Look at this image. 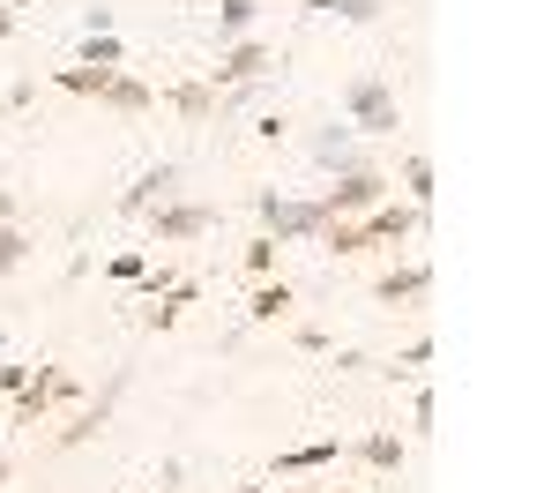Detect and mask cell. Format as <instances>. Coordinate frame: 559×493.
<instances>
[{
  "label": "cell",
  "mask_w": 559,
  "mask_h": 493,
  "mask_svg": "<svg viewBox=\"0 0 559 493\" xmlns=\"http://www.w3.org/2000/svg\"><path fill=\"white\" fill-rule=\"evenodd\" d=\"M418 232H426V210H411V202H395V195H388L381 210H366V218L321 224V247H329V255H344V262H366V255H403Z\"/></svg>",
  "instance_id": "1"
},
{
  "label": "cell",
  "mask_w": 559,
  "mask_h": 493,
  "mask_svg": "<svg viewBox=\"0 0 559 493\" xmlns=\"http://www.w3.org/2000/svg\"><path fill=\"white\" fill-rule=\"evenodd\" d=\"M52 90H68V97H90V105H112V113H128V120H142V113H157V90L142 83V75H128V68H52Z\"/></svg>",
  "instance_id": "2"
},
{
  "label": "cell",
  "mask_w": 559,
  "mask_h": 493,
  "mask_svg": "<svg viewBox=\"0 0 559 493\" xmlns=\"http://www.w3.org/2000/svg\"><path fill=\"white\" fill-rule=\"evenodd\" d=\"M68 403H83V382H75L60 359H38V366H31V382L8 397V426H15V434H38L45 419H52V411H68Z\"/></svg>",
  "instance_id": "3"
},
{
  "label": "cell",
  "mask_w": 559,
  "mask_h": 493,
  "mask_svg": "<svg viewBox=\"0 0 559 493\" xmlns=\"http://www.w3.org/2000/svg\"><path fill=\"white\" fill-rule=\"evenodd\" d=\"M388 195H395V179L388 165H366V173H336L313 202H321V224H344V218H366V210H381Z\"/></svg>",
  "instance_id": "4"
},
{
  "label": "cell",
  "mask_w": 559,
  "mask_h": 493,
  "mask_svg": "<svg viewBox=\"0 0 559 493\" xmlns=\"http://www.w3.org/2000/svg\"><path fill=\"white\" fill-rule=\"evenodd\" d=\"M120 397H128V366H112L97 397H83V403H68V411H60V426H52V448H83V442H97V434L112 426Z\"/></svg>",
  "instance_id": "5"
},
{
  "label": "cell",
  "mask_w": 559,
  "mask_h": 493,
  "mask_svg": "<svg viewBox=\"0 0 559 493\" xmlns=\"http://www.w3.org/2000/svg\"><path fill=\"white\" fill-rule=\"evenodd\" d=\"M254 218H261V232H269L276 247L321 239V202H313V195H276V187H261V195H254Z\"/></svg>",
  "instance_id": "6"
},
{
  "label": "cell",
  "mask_w": 559,
  "mask_h": 493,
  "mask_svg": "<svg viewBox=\"0 0 559 493\" xmlns=\"http://www.w3.org/2000/svg\"><path fill=\"white\" fill-rule=\"evenodd\" d=\"M344 120L358 134H395V128H403L395 83H388V75H350V83H344Z\"/></svg>",
  "instance_id": "7"
},
{
  "label": "cell",
  "mask_w": 559,
  "mask_h": 493,
  "mask_svg": "<svg viewBox=\"0 0 559 493\" xmlns=\"http://www.w3.org/2000/svg\"><path fill=\"white\" fill-rule=\"evenodd\" d=\"M224 224V202H187L173 195L165 210H150V247H187V239H210Z\"/></svg>",
  "instance_id": "8"
},
{
  "label": "cell",
  "mask_w": 559,
  "mask_h": 493,
  "mask_svg": "<svg viewBox=\"0 0 559 493\" xmlns=\"http://www.w3.org/2000/svg\"><path fill=\"white\" fill-rule=\"evenodd\" d=\"M261 68H276V45L269 38H231V45H216V60H210L202 83L210 90H254Z\"/></svg>",
  "instance_id": "9"
},
{
  "label": "cell",
  "mask_w": 559,
  "mask_h": 493,
  "mask_svg": "<svg viewBox=\"0 0 559 493\" xmlns=\"http://www.w3.org/2000/svg\"><path fill=\"white\" fill-rule=\"evenodd\" d=\"M336 463H350V442L344 434H321V442L284 448V456L269 463V479H313V471H336Z\"/></svg>",
  "instance_id": "10"
},
{
  "label": "cell",
  "mask_w": 559,
  "mask_h": 493,
  "mask_svg": "<svg viewBox=\"0 0 559 493\" xmlns=\"http://www.w3.org/2000/svg\"><path fill=\"white\" fill-rule=\"evenodd\" d=\"M426 292H432V262H426V255L388 262L381 277H373V300H381V307H411V300H426Z\"/></svg>",
  "instance_id": "11"
},
{
  "label": "cell",
  "mask_w": 559,
  "mask_h": 493,
  "mask_svg": "<svg viewBox=\"0 0 559 493\" xmlns=\"http://www.w3.org/2000/svg\"><path fill=\"white\" fill-rule=\"evenodd\" d=\"M173 195H179V165H150V173L120 195V218H150V210H165Z\"/></svg>",
  "instance_id": "12"
},
{
  "label": "cell",
  "mask_w": 559,
  "mask_h": 493,
  "mask_svg": "<svg viewBox=\"0 0 559 493\" xmlns=\"http://www.w3.org/2000/svg\"><path fill=\"white\" fill-rule=\"evenodd\" d=\"M292 314H299V292H292L284 277H261L254 292H247V321H254V329H284Z\"/></svg>",
  "instance_id": "13"
},
{
  "label": "cell",
  "mask_w": 559,
  "mask_h": 493,
  "mask_svg": "<svg viewBox=\"0 0 559 493\" xmlns=\"http://www.w3.org/2000/svg\"><path fill=\"white\" fill-rule=\"evenodd\" d=\"M313 165H321V173H366V165H381V157L358 150L350 128H329V134H313Z\"/></svg>",
  "instance_id": "14"
},
{
  "label": "cell",
  "mask_w": 559,
  "mask_h": 493,
  "mask_svg": "<svg viewBox=\"0 0 559 493\" xmlns=\"http://www.w3.org/2000/svg\"><path fill=\"white\" fill-rule=\"evenodd\" d=\"M194 300H202V284H194V277H179L173 292H157V300H142V329H157V337H165V329H179Z\"/></svg>",
  "instance_id": "15"
},
{
  "label": "cell",
  "mask_w": 559,
  "mask_h": 493,
  "mask_svg": "<svg viewBox=\"0 0 559 493\" xmlns=\"http://www.w3.org/2000/svg\"><path fill=\"white\" fill-rule=\"evenodd\" d=\"M165 105H173L179 120H194V128L231 113V97H224V90H210V83H173V90H165Z\"/></svg>",
  "instance_id": "16"
},
{
  "label": "cell",
  "mask_w": 559,
  "mask_h": 493,
  "mask_svg": "<svg viewBox=\"0 0 559 493\" xmlns=\"http://www.w3.org/2000/svg\"><path fill=\"white\" fill-rule=\"evenodd\" d=\"M350 456H358V463H366L373 479H388V471H403V463H411V442L381 426V434H358V442H350Z\"/></svg>",
  "instance_id": "17"
},
{
  "label": "cell",
  "mask_w": 559,
  "mask_h": 493,
  "mask_svg": "<svg viewBox=\"0 0 559 493\" xmlns=\"http://www.w3.org/2000/svg\"><path fill=\"white\" fill-rule=\"evenodd\" d=\"M254 15H261V0H216V45L254 38Z\"/></svg>",
  "instance_id": "18"
},
{
  "label": "cell",
  "mask_w": 559,
  "mask_h": 493,
  "mask_svg": "<svg viewBox=\"0 0 559 493\" xmlns=\"http://www.w3.org/2000/svg\"><path fill=\"white\" fill-rule=\"evenodd\" d=\"M403 202L432 218V157H426V150H411V157H403Z\"/></svg>",
  "instance_id": "19"
},
{
  "label": "cell",
  "mask_w": 559,
  "mask_h": 493,
  "mask_svg": "<svg viewBox=\"0 0 559 493\" xmlns=\"http://www.w3.org/2000/svg\"><path fill=\"white\" fill-rule=\"evenodd\" d=\"M299 8H313V15H336V23H358V31H373L388 8L381 0H299Z\"/></svg>",
  "instance_id": "20"
},
{
  "label": "cell",
  "mask_w": 559,
  "mask_h": 493,
  "mask_svg": "<svg viewBox=\"0 0 559 493\" xmlns=\"http://www.w3.org/2000/svg\"><path fill=\"white\" fill-rule=\"evenodd\" d=\"M75 60H83V68H128V45L112 38V31H83Z\"/></svg>",
  "instance_id": "21"
},
{
  "label": "cell",
  "mask_w": 559,
  "mask_h": 493,
  "mask_svg": "<svg viewBox=\"0 0 559 493\" xmlns=\"http://www.w3.org/2000/svg\"><path fill=\"white\" fill-rule=\"evenodd\" d=\"M31 255H38V232L31 224H0V277H15Z\"/></svg>",
  "instance_id": "22"
},
{
  "label": "cell",
  "mask_w": 559,
  "mask_h": 493,
  "mask_svg": "<svg viewBox=\"0 0 559 493\" xmlns=\"http://www.w3.org/2000/svg\"><path fill=\"white\" fill-rule=\"evenodd\" d=\"M276 255H284V247H276L269 232H254V239H247V255H239V269L261 284V277H276Z\"/></svg>",
  "instance_id": "23"
},
{
  "label": "cell",
  "mask_w": 559,
  "mask_h": 493,
  "mask_svg": "<svg viewBox=\"0 0 559 493\" xmlns=\"http://www.w3.org/2000/svg\"><path fill=\"white\" fill-rule=\"evenodd\" d=\"M426 359H432V337H411V344L395 352V366H388V374H395V382H426Z\"/></svg>",
  "instance_id": "24"
},
{
  "label": "cell",
  "mask_w": 559,
  "mask_h": 493,
  "mask_svg": "<svg viewBox=\"0 0 559 493\" xmlns=\"http://www.w3.org/2000/svg\"><path fill=\"white\" fill-rule=\"evenodd\" d=\"M142 269H150V247H120V255L105 262V277H112V284H142Z\"/></svg>",
  "instance_id": "25"
},
{
  "label": "cell",
  "mask_w": 559,
  "mask_h": 493,
  "mask_svg": "<svg viewBox=\"0 0 559 493\" xmlns=\"http://www.w3.org/2000/svg\"><path fill=\"white\" fill-rule=\"evenodd\" d=\"M292 344H299V352H329V359H336V337L313 329V321H292Z\"/></svg>",
  "instance_id": "26"
},
{
  "label": "cell",
  "mask_w": 559,
  "mask_h": 493,
  "mask_svg": "<svg viewBox=\"0 0 559 493\" xmlns=\"http://www.w3.org/2000/svg\"><path fill=\"white\" fill-rule=\"evenodd\" d=\"M31 366H38V359H0V397H15V389L31 382Z\"/></svg>",
  "instance_id": "27"
},
{
  "label": "cell",
  "mask_w": 559,
  "mask_h": 493,
  "mask_svg": "<svg viewBox=\"0 0 559 493\" xmlns=\"http://www.w3.org/2000/svg\"><path fill=\"white\" fill-rule=\"evenodd\" d=\"M411 434H418V442L432 434V389L426 382H418V397H411Z\"/></svg>",
  "instance_id": "28"
},
{
  "label": "cell",
  "mask_w": 559,
  "mask_h": 493,
  "mask_svg": "<svg viewBox=\"0 0 559 493\" xmlns=\"http://www.w3.org/2000/svg\"><path fill=\"white\" fill-rule=\"evenodd\" d=\"M0 105H8V113H23V105H38V83H31V75H23V83H8V90H0Z\"/></svg>",
  "instance_id": "29"
},
{
  "label": "cell",
  "mask_w": 559,
  "mask_h": 493,
  "mask_svg": "<svg viewBox=\"0 0 559 493\" xmlns=\"http://www.w3.org/2000/svg\"><path fill=\"white\" fill-rule=\"evenodd\" d=\"M0 224H23V202H15L8 187H0Z\"/></svg>",
  "instance_id": "30"
},
{
  "label": "cell",
  "mask_w": 559,
  "mask_h": 493,
  "mask_svg": "<svg viewBox=\"0 0 559 493\" xmlns=\"http://www.w3.org/2000/svg\"><path fill=\"white\" fill-rule=\"evenodd\" d=\"M15 23H23V15H15V8H8V0H0V45L15 38Z\"/></svg>",
  "instance_id": "31"
},
{
  "label": "cell",
  "mask_w": 559,
  "mask_h": 493,
  "mask_svg": "<svg viewBox=\"0 0 559 493\" xmlns=\"http://www.w3.org/2000/svg\"><path fill=\"white\" fill-rule=\"evenodd\" d=\"M299 493H366V486H299Z\"/></svg>",
  "instance_id": "32"
},
{
  "label": "cell",
  "mask_w": 559,
  "mask_h": 493,
  "mask_svg": "<svg viewBox=\"0 0 559 493\" xmlns=\"http://www.w3.org/2000/svg\"><path fill=\"white\" fill-rule=\"evenodd\" d=\"M8 8H15V15H23V8H38V0H8Z\"/></svg>",
  "instance_id": "33"
},
{
  "label": "cell",
  "mask_w": 559,
  "mask_h": 493,
  "mask_svg": "<svg viewBox=\"0 0 559 493\" xmlns=\"http://www.w3.org/2000/svg\"><path fill=\"white\" fill-rule=\"evenodd\" d=\"M8 471H15V463H8V456H0V486H8Z\"/></svg>",
  "instance_id": "34"
},
{
  "label": "cell",
  "mask_w": 559,
  "mask_h": 493,
  "mask_svg": "<svg viewBox=\"0 0 559 493\" xmlns=\"http://www.w3.org/2000/svg\"><path fill=\"white\" fill-rule=\"evenodd\" d=\"M231 493H269V486H231Z\"/></svg>",
  "instance_id": "35"
},
{
  "label": "cell",
  "mask_w": 559,
  "mask_h": 493,
  "mask_svg": "<svg viewBox=\"0 0 559 493\" xmlns=\"http://www.w3.org/2000/svg\"><path fill=\"white\" fill-rule=\"evenodd\" d=\"M128 493H165V486H128Z\"/></svg>",
  "instance_id": "36"
}]
</instances>
